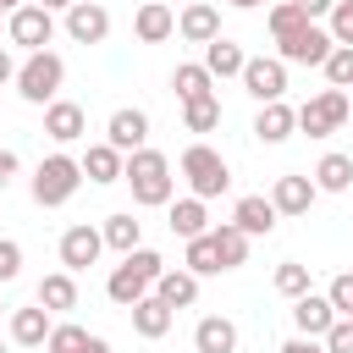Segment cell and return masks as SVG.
Instances as JSON below:
<instances>
[{
  "mask_svg": "<svg viewBox=\"0 0 353 353\" xmlns=\"http://www.w3.org/2000/svg\"><path fill=\"white\" fill-rule=\"evenodd\" d=\"M347 99H353V94H347Z\"/></svg>",
  "mask_w": 353,
  "mask_h": 353,
  "instance_id": "54",
  "label": "cell"
},
{
  "mask_svg": "<svg viewBox=\"0 0 353 353\" xmlns=\"http://www.w3.org/2000/svg\"><path fill=\"white\" fill-rule=\"evenodd\" d=\"M11 176H17V154H11V149H0V188H6Z\"/></svg>",
  "mask_w": 353,
  "mask_h": 353,
  "instance_id": "44",
  "label": "cell"
},
{
  "mask_svg": "<svg viewBox=\"0 0 353 353\" xmlns=\"http://www.w3.org/2000/svg\"><path fill=\"white\" fill-rule=\"evenodd\" d=\"M132 33H138V44H165L176 33V11L165 0H143L138 17H132Z\"/></svg>",
  "mask_w": 353,
  "mask_h": 353,
  "instance_id": "17",
  "label": "cell"
},
{
  "mask_svg": "<svg viewBox=\"0 0 353 353\" xmlns=\"http://www.w3.org/2000/svg\"><path fill=\"white\" fill-rule=\"evenodd\" d=\"M336 320H342V314L331 309V298H325V292H303V298H292V325H298V336L325 342V331H331Z\"/></svg>",
  "mask_w": 353,
  "mask_h": 353,
  "instance_id": "13",
  "label": "cell"
},
{
  "mask_svg": "<svg viewBox=\"0 0 353 353\" xmlns=\"http://www.w3.org/2000/svg\"><path fill=\"white\" fill-rule=\"evenodd\" d=\"M182 270H193L199 281H204V276H221V270H226V265H221V248H215V237H210V232L188 243V254H182Z\"/></svg>",
  "mask_w": 353,
  "mask_h": 353,
  "instance_id": "31",
  "label": "cell"
},
{
  "mask_svg": "<svg viewBox=\"0 0 353 353\" xmlns=\"http://www.w3.org/2000/svg\"><path fill=\"white\" fill-rule=\"evenodd\" d=\"M61 83H66V61L55 50H39V55H28L17 66V94L28 105H55L61 99Z\"/></svg>",
  "mask_w": 353,
  "mask_h": 353,
  "instance_id": "4",
  "label": "cell"
},
{
  "mask_svg": "<svg viewBox=\"0 0 353 353\" xmlns=\"http://www.w3.org/2000/svg\"><path fill=\"white\" fill-rule=\"evenodd\" d=\"M325 353H353V320H336L325 331Z\"/></svg>",
  "mask_w": 353,
  "mask_h": 353,
  "instance_id": "41",
  "label": "cell"
},
{
  "mask_svg": "<svg viewBox=\"0 0 353 353\" xmlns=\"http://www.w3.org/2000/svg\"><path fill=\"white\" fill-rule=\"evenodd\" d=\"M320 72H325V83H331V88H353V50H347V44H336V50H331V61H325Z\"/></svg>",
  "mask_w": 353,
  "mask_h": 353,
  "instance_id": "37",
  "label": "cell"
},
{
  "mask_svg": "<svg viewBox=\"0 0 353 353\" xmlns=\"http://www.w3.org/2000/svg\"><path fill=\"white\" fill-rule=\"evenodd\" d=\"M99 254H105V232L99 226H88V221H77V226H66L61 232V270H88V265H99Z\"/></svg>",
  "mask_w": 353,
  "mask_h": 353,
  "instance_id": "10",
  "label": "cell"
},
{
  "mask_svg": "<svg viewBox=\"0 0 353 353\" xmlns=\"http://www.w3.org/2000/svg\"><path fill=\"white\" fill-rule=\"evenodd\" d=\"M105 33H110V11L99 0H77L66 11V39L72 44H105Z\"/></svg>",
  "mask_w": 353,
  "mask_h": 353,
  "instance_id": "14",
  "label": "cell"
},
{
  "mask_svg": "<svg viewBox=\"0 0 353 353\" xmlns=\"http://www.w3.org/2000/svg\"><path fill=\"white\" fill-rule=\"evenodd\" d=\"M0 353H6V342H0Z\"/></svg>",
  "mask_w": 353,
  "mask_h": 353,
  "instance_id": "52",
  "label": "cell"
},
{
  "mask_svg": "<svg viewBox=\"0 0 353 353\" xmlns=\"http://www.w3.org/2000/svg\"><path fill=\"white\" fill-rule=\"evenodd\" d=\"M33 6H44V11H72L77 0H33Z\"/></svg>",
  "mask_w": 353,
  "mask_h": 353,
  "instance_id": "46",
  "label": "cell"
},
{
  "mask_svg": "<svg viewBox=\"0 0 353 353\" xmlns=\"http://www.w3.org/2000/svg\"><path fill=\"white\" fill-rule=\"evenodd\" d=\"M105 143H110V149H121V154H138V149H149V116H143L138 105H121V110H110V121H105Z\"/></svg>",
  "mask_w": 353,
  "mask_h": 353,
  "instance_id": "11",
  "label": "cell"
},
{
  "mask_svg": "<svg viewBox=\"0 0 353 353\" xmlns=\"http://www.w3.org/2000/svg\"><path fill=\"white\" fill-rule=\"evenodd\" d=\"M22 6H28V0H0V11H6V17H11V11H22Z\"/></svg>",
  "mask_w": 353,
  "mask_h": 353,
  "instance_id": "48",
  "label": "cell"
},
{
  "mask_svg": "<svg viewBox=\"0 0 353 353\" xmlns=\"http://www.w3.org/2000/svg\"><path fill=\"white\" fill-rule=\"evenodd\" d=\"M276 353H325V342H314V336H287Z\"/></svg>",
  "mask_w": 353,
  "mask_h": 353,
  "instance_id": "42",
  "label": "cell"
},
{
  "mask_svg": "<svg viewBox=\"0 0 353 353\" xmlns=\"http://www.w3.org/2000/svg\"><path fill=\"white\" fill-rule=\"evenodd\" d=\"M154 298H160V303H171V309H193V303H199V276H193V270H182V265H176V270L165 265V276L154 281Z\"/></svg>",
  "mask_w": 353,
  "mask_h": 353,
  "instance_id": "23",
  "label": "cell"
},
{
  "mask_svg": "<svg viewBox=\"0 0 353 353\" xmlns=\"http://www.w3.org/2000/svg\"><path fill=\"white\" fill-rule=\"evenodd\" d=\"M0 33H6V11H0Z\"/></svg>",
  "mask_w": 353,
  "mask_h": 353,
  "instance_id": "50",
  "label": "cell"
},
{
  "mask_svg": "<svg viewBox=\"0 0 353 353\" xmlns=\"http://www.w3.org/2000/svg\"><path fill=\"white\" fill-rule=\"evenodd\" d=\"M314 188L320 193H347L353 188V154H320V165H314Z\"/></svg>",
  "mask_w": 353,
  "mask_h": 353,
  "instance_id": "29",
  "label": "cell"
},
{
  "mask_svg": "<svg viewBox=\"0 0 353 353\" xmlns=\"http://www.w3.org/2000/svg\"><path fill=\"white\" fill-rule=\"evenodd\" d=\"M105 248H116V254H132V248H143V221H132L127 210L121 215H105Z\"/></svg>",
  "mask_w": 353,
  "mask_h": 353,
  "instance_id": "30",
  "label": "cell"
},
{
  "mask_svg": "<svg viewBox=\"0 0 353 353\" xmlns=\"http://www.w3.org/2000/svg\"><path fill=\"white\" fill-rule=\"evenodd\" d=\"M77 188H83V160H72V154H44L39 160V171H33V204L39 210H61Z\"/></svg>",
  "mask_w": 353,
  "mask_h": 353,
  "instance_id": "3",
  "label": "cell"
},
{
  "mask_svg": "<svg viewBox=\"0 0 353 353\" xmlns=\"http://www.w3.org/2000/svg\"><path fill=\"white\" fill-rule=\"evenodd\" d=\"M347 116H353L347 88H325V94H314V99L298 105V132H309V138H331Z\"/></svg>",
  "mask_w": 353,
  "mask_h": 353,
  "instance_id": "6",
  "label": "cell"
},
{
  "mask_svg": "<svg viewBox=\"0 0 353 353\" xmlns=\"http://www.w3.org/2000/svg\"><path fill=\"white\" fill-rule=\"evenodd\" d=\"M0 83H17V61H11V50H0Z\"/></svg>",
  "mask_w": 353,
  "mask_h": 353,
  "instance_id": "45",
  "label": "cell"
},
{
  "mask_svg": "<svg viewBox=\"0 0 353 353\" xmlns=\"http://www.w3.org/2000/svg\"><path fill=\"white\" fill-rule=\"evenodd\" d=\"M325 298H331V309H336L342 320H353V270H342V276H331V287H325Z\"/></svg>",
  "mask_w": 353,
  "mask_h": 353,
  "instance_id": "39",
  "label": "cell"
},
{
  "mask_svg": "<svg viewBox=\"0 0 353 353\" xmlns=\"http://www.w3.org/2000/svg\"><path fill=\"white\" fill-rule=\"evenodd\" d=\"M6 331H11L17 347H44L50 331H55V320H50L44 303H28V309H11V314H6Z\"/></svg>",
  "mask_w": 353,
  "mask_h": 353,
  "instance_id": "15",
  "label": "cell"
},
{
  "mask_svg": "<svg viewBox=\"0 0 353 353\" xmlns=\"http://www.w3.org/2000/svg\"><path fill=\"white\" fill-rule=\"evenodd\" d=\"M121 182H132V204H143V210H160V204H171V193H176L171 160H165L160 149H138V154H127Z\"/></svg>",
  "mask_w": 353,
  "mask_h": 353,
  "instance_id": "2",
  "label": "cell"
},
{
  "mask_svg": "<svg viewBox=\"0 0 353 353\" xmlns=\"http://www.w3.org/2000/svg\"><path fill=\"white\" fill-rule=\"evenodd\" d=\"M160 276H165V259H160L154 248H132V254H121V265L105 276V292H110V303L132 309V303H143V298L154 292Z\"/></svg>",
  "mask_w": 353,
  "mask_h": 353,
  "instance_id": "1",
  "label": "cell"
},
{
  "mask_svg": "<svg viewBox=\"0 0 353 353\" xmlns=\"http://www.w3.org/2000/svg\"><path fill=\"white\" fill-rule=\"evenodd\" d=\"M33 303H44L50 314L77 309V281H72V270H50V276L39 281V292H33Z\"/></svg>",
  "mask_w": 353,
  "mask_h": 353,
  "instance_id": "25",
  "label": "cell"
},
{
  "mask_svg": "<svg viewBox=\"0 0 353 353\" xmlns=\"http://www.w3.org/2000/svg\"><path fill=\"white\" fill-rule=\"evenodd\" d=\"M292 6H298L309 22H320V17H331V6H336V0H292Z\"/></svg>",
  "mask_w": 353,
  "mask_h": 353,
  "instance_id": "43",
  "label": "cell"
},
{
  "mask_svg": "<svg viewBox=\"0 0 353 353\" xmlns=\"http://www.w3.org/2000/svg\"><path fill=\"white\" fill-rule=\"evenodd\" d=\"M276 292H281V298H303V292H314V287H309V265L281 259V265H276Z\"/></svg>",
  "mask_w": 353,
  "mask_h": 353,
  "instance_id": "35",
  "label": "cell"
},
{
  "mask_svg": "<svg viewBox=\"0 0 353 353\" xmlns=\"http://www.w3.org/2000/svg\"><path fill=\"white\" fill-rule=\"evenodd\" d=\"M182 176H188L193 199H221V193L232 188V165H226V154L210 149V143H188V149H182Z\"/></svg>",
  "mask_w": 353,
  "mask_h": 353,
  "instance_id": "5",
  "label": "cell"
},
{
  "mask_svg": "<svg viewBox=\"0 0 353 353\" xmlns=\"http://www.w3.org/2000/svg\"><path fill=\"white\" fill-rule=\"evenodd\" d=\"M0 314H6V298H0Z\"/></svg>",
  "mask_w": 353,
  "mask_h": 353,
  "instance_id": "51",
  "label": "cell"
},
{
  "mask_svg": "<svg viewBox=\"0 0 353 353\" xmlns=\"http://www.w3.org/2000/svg\"><path fill=\"white\" fill-rule=\"evenodd\" d=\"M331 50H336V39H331L320 22H309V28H298L292 39H281V44H276V55H281L287 66H325V61H331Z\"/></svg>",
  "mask_w": 353,
  "mask_h": 353,
  "instance_id": "8",
  "label": "cell"
},
{
  "mask_svg": "<svg viewBox=\"0 0 353 353\" xmlns=\"http://www.w3.org/2000/svg\"><path fill=\"white\" fill-rule=\"evenodd\" d=\"M347 154H353V149H347Z\"/></svg>",
  "mask_w": 353,
  "mask_h": 353,
  "instance_id": "53",
  "label": "cell"
},
{
  "mask_svg": "<svg viewBox=\"0 0 353 353\" xmlns=\"http://www.w3.org/2000/svg\"><path fill=\"white\" fill-rule=\"evenodd\" d=\"M325 33H331L336 44H347V50H353V0H336V6H331V17H325Z\"/></svg>",
  "mask_w": 353,
  "mask_h": 353,
  "instance_id": "38",
  "label": "cell"
},
{
  "mask_svg": "<svg viewBox=\"0 0 353 353\" xmlns=\"http://www.w3.org/2000/svg\"><path fill=\"white\" fill-rule=\"evenodd\" d=\"M6 39L17 44V50H28V55H39V50H50V39H55V11H44V6H22V11H11L6 17Z\"/></svg>",
  "mask_w": 353,
  "mask_h": 353,
  "instance_id": "7",
  "label": "cell"
},
{
  "mask_svg": "<svg viewBox=\"0 0 353 353\" xmlns=\"http://www.w3.org/2000/svg\"><path fill=\"white\" fill-rule=\"evenodd\" d=\"M314 199H320L314 176L287 171V176H276V182H270V204H276V215H309V210H314Z\"/></svg>",
  "mask_w": 353,
  "mask_h": 353,
  "instance_id": "12",
  "label": "cell"
},
{
  "mask_svg": "<svg viewBox=\"0 0 353 353\" xmlns=\"http://www.w3.org/2000/svg\"><path fill=\"white\" fill-rule=\"evenodd\" d=\"M243 88H248L259 105H276V99L287 94V61H281V55H248Z\"/></svg>",
  "mask_w": 353,
  "mask_h": 353,
  "instance_id": "9",
  "label": "cell"
},
{
  "mask_svg": "<svg viewBox=\"0 0 353 353\" xmlns=\"http://www.w3.org/2000/svg\"><path fill=\"white\" fill-rule=\"evenodd\" d=\"M265 22H270V39H276V44H281V39H292L298 28H309V17H303V11L292 6V0H276Z\"/></svg>",
  "mask_w": 353,
  "mask_h": 353,
  "instance_id": "34",
  "label": "cell"
},
{
  "mask_svg": "<svg viewBox=\"0 0 353 353\" xmlns=\"http://www.w3.org/2000/svg\"><path fill=\"white\" fill-rule=\"evenodd\" d=\"M44 353H88V331H83V325H72V320H61V325L50 331Z\"/></svg>",
  "mask_w": 353,
  "mask_h": 353,
  "instance_id": "36",
  "label": "cell"
},
{
  "mask_svg": "<svg viewBox=\"0 0 353 353\" xmlns=\"http://www.w3.org/2000/svg\"><path fill=\"white\" fill-rule=\"evenodd\" d=\"M121 171H127V154H121V149H110V143H88V154H83V176H88L94 188L121 182Z\"/></svg>",
  "mask_w": 353,
  "mask_h": 353,
  "instance_id": "22",
  "label": "cell"
},
{
  "mask_svg": "<svg viewBox=\"0 0 353 353\" xmlns=\"http://www.w3.org/2000/svg\"><path fill=\"white\" fill-rule=\"evenodd\" d=\"M176 33H182L188 44H215V39H221V11H215L210 0H193V6H182Z\"/></svg>",
  "mask_w": 353,
  "mask_h": 353,
  "instance_id": "18",
  "label": "cell"
},
{
  "mask_svg": "<svg viewBox=\"0 0 353 353\" xmlns=\"http://www.w3.org/2000/svg\"><path fill=\"white\" fill-rule=\"evenodd\" d=\"M243 66H248L243 44H232V39L204 44V72H210V77H243Z\"/></svg>",
  "mask_w": 353,
  "mask_h": 353,
  "instance_id": "27",
  "label": "cell"
},
{
  "mask_svg": "<svg viewBox=\"0 0 353 353\" xmlns=\"http://www.w3.org/2000/svg\"><path fill=\"white\" fill-rule=\"evenodd\" d=\"M193 353H237V325L226 314H204L193 325Z\"/></svg>",
  "mask_w": 353,
  "mask_h": 353,
  "instance_id": "21",
  "label": "cell"
},
{
  "mask_svg": "<svg viewBox=\"0 0 353 353\" xmlns=\"http://www.w3.org/2000/svg\"><path fill=\"white\" fill-rule=\"evenodd\" d=\"M171 232L182 237V243H193V237H204L210 232V210H204V199H171Z\"/></svg>",
  "mask_w": 353,
  "mask_h": 353,
  "instance_id": "24",
  "label": "cell"
},
{
  "mask_svg": "<svg viewBox=\"0 0 353 353\" xmlns=\"http://www.w3.org/2000/svg\"><path fill=\"white\" fill-rule=\"evenodd\" d=\"M276 221H281V215H276V204H270L265 193H243V199L232 204V226L248 232V237H270Z\"/></svg>",
  "mask_w": 353,
  "mask_h": 353,
  "instance_id": "16",
  "label": "cell"
},
{
  "mask_svg": "<svg viewBox=\"0 0 353 353\" xmlns=\"http://www.w3.org/2000/svg\"><path fill=\"white\" fill-rule=\"evenodd\" d=\"M226 6H237V11H254V6H265V0H226Z\"/></svg>",
  "mask_w": 353,
  "mask_h": 353,
  "instance_id": "49",
  "label": "cell"
},
{
  "mask_svg": "<svg viewBox=\"0 0 353 353\" xmlns=\"http://www.w3.org/2000/svg\"><path fill=\"white\" fill-rule=\"evenodd\" d=\"M171 88H176V99H182V105H193V99L215 94V77L204 72V61H182V66L171 72Z\"/></svg>",
  "mask_w": 353,
  "mask_h": 353,
  "instance_id": "28",
  "label": "cell"
},
{
  "mask_svg": "<svg viewBox=\"0 0 353 353\" xmlns=\"http://www.w3.org/2000/svg\"><path fill=\"white\" fill-rule=\"evenodd\" d=\"M22 276V243L17 237H0V287Z\"/></svg>",
  "mask_w": 353,
  "mask_h": 353,
  "instance_id": "40",
  "label": "cell"
},
{
  "mask_svg": "<svg viewBox=\"0 0 353 353\" xmlns=\"http://www.w3.org/2000/svg\"><path fill=\"white\" fill-rule=\"evenodd\" d=\"M292 132H298V110H292L287 99L259 105V116H254V138H259V143H287Z\"/></svg>",
  "mask_w": 353,
  "mask_h": 353,
  "instance_id": "20",
  "label": "cell"
},
{
  "mask_svg": "<svg viewBox=\"0 0 353 353\" xmlns=\"http://www.w3.org/2000/svg\"><path fill=\"white\" fill-rule=\"evenodd\" d=\"M171 320H176V309H171V303H160L154 292H149L143 303H132V331H138V336H149V342H160V336L171 331Z\"/></svg>",
  "mask_w": 353,
  "mask_h": 353,
  "instance_id": "26",
  "label": "cell"
},
{
  "mask_svg": "<svg viewBox=\"0 0 353 353\" xmlns=\"http://www.w3.org/2000/svg\"><path fill=\"white\" fill-rule=\"evenodd\" d=\"M44 132H50L55 143H77V138L88 132L83 105H77V99H55V105H44Z\"/></svg>",
  "mask_w": 353,
  "mask_h": 353,
  "instance_id": "19",
  "label": "cell"
},
{
  "mask_svg": "<svg viewBox=\"0 0 353 353\" xmlns=\"http://www.w3.org/2000/svg\"><path fill=\"white\" fill-rule=\"evenodd\" d=\"M182 127H188V132H215V127H221V99L204 94V99L182 105Z\"/></svg>",
  "mask_w": 353,
  "mask_h": 353,
  "instance_id": "33",
  "label": "cell"
},
{
  "mask_svg": "<svg viewBox=\"0 0 353 353\" xmlns=\"http://www.w3.org/2000/svg\"><path fill=\"white\" fill-rule=\"evenodd\" d=\"M210 237H215V248H221V265H226V270H237V265L248 259V243H254V237H248V232H237L232 221L210 226Z\"/></svg>",
  "mask_w": 353,
  "mask_h": 353,
  "instance_id": "32",
  "label": "cell"
},
{
  "mask_svg": "<svg viewBox=\"0 0 353 353\" xmlns=\"http://www.w3.org/2000/svg\"><path fill=\"white\" fill-rule=\"evenodd\" d=\"M88 353H110V342L105 336H88Z\"/></svg>",
  "mask_w": 353,
  "mask_h": 353,
  "instance_id": "47",
  "label": "cell"
}]
</instances>
